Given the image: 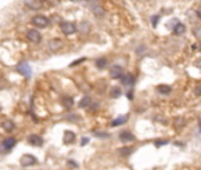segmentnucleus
I'll list each match as a JSON object with an SVG mask.
<instances>
[{
  "mask_svg": "<svg viewBox=\"0 0 201 170\" xmlns=\"http://www.w3.org/2000/svg\"><path fill=\"white\" fill-rule=\"evenodd\" d=\"M85 60H86V58H85V57H83V58H81V59H76V60H73V61L70 64V68H75V66H77V65H79V64L84 63Z\"/></svg>",
  "mask_w": 201,
  "mask_h": 170,
  "instance_id": "b1692460",
  "label": "nucleus"
},
{
  "mask_svg": "<svg viewBox=\"0 0 201 170\" xmlns=\"http://www.w3.org/2000/svg\"><path fill=\"white\" fill-rule=\"evenodd\" d=\"M167 144H168V141H166V139H157L155 142L156 147H162V145H167Z\"/></svg>",
  "mask_w": 201,
  "mask_h": 170,
  "instance_id": "bb28decb",
  "label": "nucleus"
},
{
  "mask_svg": "<svg viewBox=\"0 0 201 170\" xmlns=\"http://www.w3.org/2000/svg\"><path fill=\"white\" fill-rule=\"evenodd\" d=\"M173 29H174V33H175V34L180 36V34L185 33V31H186V26H185L183 24H181V23H176V25H175Z\"/></svg>",
  "mask_w": 201,
  "mask_h": 170,
  "instance_id": "2eb2a0df",
  "label": "nucleus"
},
{
  "mask_svg": "<svg viewBox=\"0 0 201 170\" xmlns=\"http://www.w3.org/2000/svg\"><path fill=\"white\" fill-rule=\"evenodd\" d=\"M72 3H81V1H84V0H70Z\"/></svg>",
  "mask_w": 201,
  "mask_h": 170,
  "instance_id": "f704fd0d",
  "label": "nucleus"
},
{
  "mask_svg": "<svg viewBox=\"0 0 201 170\" xmlns=\"http://www.w3.org/2000/svg\"><path fill=\"white\" fill-rule=\"evenodd\" d=\"M94 13H95L96 16H102V14H104V11H103V8H102V7L97 6V7H95V8H94Z\"/></svg>",
  "mask_w": 201,
  "mask_h": 170,
  "instance_id": "a878e982",
  "label": "nucleus"
},
{
  "mask_svg": "<svg viewBox=\"0 0 201 170\" xmlns=\"http://www.w3.org/2000/svg\"><path fill=\"white\" fill-rule=\"evenodd\" d=\"M26 38L29 39V42L33 43V44H38L42 42V34L39 31L37 30H30L27 33H26Z\"/></svg>",
  "mask_w": 201,
  "mask_h": 170,
  "instance_id": "0eeeda50",
  "label": "nucleus"
},
{
  "mask_svg": "<svg viewBox=\"0 0 201 170\" xmlns=\"http://www.w3.org/2000/svg\"><path fill=\"white\" fill-rule=\"evenodd\" d=\"M75 138H76V135H75V132L70 131V130L65 131V134H64V142L65 143H72L75 141Z\"/></svg>",
  "mask_w": 201,
  "mask_h": 170,
  "instance_id": "6ab92c4d",
  "label": "nucleus"
},
{
  "mask_svg": "<svg viewBox=\"0 0 201 170\" xmlns=\"http://www.w3.org/2000/svg\"><path fill=\"white\" fill-rule=\"evenodd\" d=\"M199 50L201 51V43H200V45H199Z\"/></svg>",
  "mask_w": 201,
  "mask_h": 170,
  "instance_id": "c9c22d12",
  "label": "nucleus"
},
{
  "mask_svg": "<svg viewBox=\"0 0 201 170\" xmlns=\"http://www.w3.org/2000/svg\"><path fill=\"white\" fill-rule=\"evenodd\" d=\"M127 97L129 99H133V91H128V94H127Z\"/></svg>",
  "mask_w": 201,
  "mask_h": 170,
  "instance_id": "473e14b6",
  "label": "nucleus"
},
{
  "mask_svg": "<svg viewBox=\"0 0 201 170\" xmlns=\"http://www.w3.org/2000/svg\"><path fill=\"white\" fill-rule=\"evenodd\" d=\"M196 14H198V17L201 19V7H199V8H198V11H196Z\"/></svg>",
  "mask_w": 201,
  "mask_h": 170,
  "instance_id": "72a5a7b5",
  "label": "nucleus"
},
{
  "mask_svg": "<svg viewBox=\"0 0 201 170\" xmlns=\"http://www.w3.org/2000/svg\"><path fill=\"white\" fill-rule=\"evenodd\" d=\"M24 4L32 11H39L44 6V0H24Z\"/></svg>",
  "mask_w": 201,
  "mask_h": 170,
  "instance_id": "39448f33",
  "label": "nucleus"
},
{
  "mask_svg": "<svg viewBox=\"0 0 201 170\" xmlns=\"http://www.w3.org/2000/svg\"><path fill=\"white\" fill-rule=\"evenodd\" d=\"M96 66L99 69V70H102V69H104L105 66H107V64H108V60H107V58H104V57H99V58H97L96 59Z\"/></svg>",
  "mask_w": 201,
  "mask_h": 170,
  "instance_id": "f3484780",
  "label": "nucleus"
},
{
  "mask_svg": "<svg viewBox=\"0 0 201 170\" xmlns=\"http://www.w3.org/2000/svg\"><path fill=\"white\" fill-rule=\"evenodd\" d=\"M157 23H159V16H154V17L152 18V24H153V26H156Z\"/></svg>",
  "mask_w": 201,
  "mask_h": 170,
  "instance_id": "7c9ffc66",
  "label": "nucleus"
},
{
  "mask_svg": "<svg viewBox=\"0 0 201 170\" xmlns=\"http://www.w3.org/2000/svg\"><path fill=\"white\" fill-rule=\"evenodd\" d=\"M90 105H91V98H90V97L85 96V97H83V98L79 100V108L85 109V108H89Z\"/></svg>",
  "mask_w": 201,
  "mask_h": 170,
  "instance_id": "a211bd4d",
  "label": "nucleus"
},
{
  "mask_svg": "<svg viewBox=\"0 0 201 170\" xmlns=\"http://www.w3.org/2000/svg\"><path fill=\"white\" fill-rule=\"evenodd\" d=\"M123 74V69L120 65H112L109 70V76L112 79H120Z\"/></svg>",
  "mask_w": 201,
  "mask_h": 170,
  "instance_id": "6e6552de",
  "label": "nucleus"
},
{
  "mask_svg": "<svg viewBox=\"0 0 201 170\" xmlns=\"http://www.w3.org/2000/svg\"><path fill=\"white\" fill-rule=\"evenodd\" d=\"M0 111H1V107H0Z\"/></svg>",
  "mask_w": 201,
  "mask_h": 170,
  "instance_id": "e433bc0d",
  "label": "nucleus"
},
{
  "mask_svg": "<svg viewBox=\"0 0 201 170\" xmlns=\"http://www.w3.org/2000/svg\"><path fill=\"white\" fill-rule=\"evenodd\" d=\"M194 94H195L196 96H201V84L198 85V86L194 89Z\"/></svg>",
  "mask_w": 201,
  "mask_h": 170,
  "instance_id": "c756f323",
  "label": "nucleus"
},
{
  "mask_svg": "<svg viewBox=\"0 0 201 170\" xmlns=\"http://www.w3.org/2000/svg\"><path fill=\"white\" fill-rule=\"evenodd\" d=\"M127 121H128V116H120L111 122V126H120V125L124 124Z\"/></svg>",
  "mask_w": 201,
  "mask_h": 170,
  "instance_id": "4468645a",
  "label": "nucleus"
},
{
  "mask_svg": "<svg viewBox=\"0 0 201 170\" xmlns=\"http://www.w3.org/2000/svg\"><path fill=\"white\" fill-rule=\"evenodd\" d=\"M62 104H63V105H64L66 109H71V108L73 107L75 102H73L72 97H70V96H64V97L62 98Z\"/></svg>",
  "mask_w": 201,
  "mask_h": 170,
  "instance_id": "ddd939ff",
  "label": "nucleus"
},
{
  "mask_svg": "<svg viewBox=\"0 0 201 170\" xmlns=\"http://www.w3.org/2000/svg\"><path fill=\"white\" fill-rule=\"evenodd\" d=\"M1 128L5 130V131L11 132L12 130L14 129V123L12 122V121H5V122H3V123H1Z\"/></svg>",
  "mask_w": 201,
  "mask_h": 170,
  "instance_id": "dca6fc26",
  "label": "nucleus"
},
{
  "mask_svg": "<svg viewBox=\"0 0 201 170\" xmlns=\"http://www.w3.org/2000/svg\"><path fill=\"white\" fill-rule=\"evenodd\" d=\"M62 46H63V42L59 40V39H52V40H50L47 43V47L51 50V51H57Z\"/></svg>",
  "mask_w": 201,
  "mask_h": 170,
  "instance_id": "9b49d317",
  "label": "nucleus"
},
{
  "mask_svg": "<svg viewBox=\"0 0 201 170\" xmlns=\"http://www.w3.org/2000/svg\"><path fill=\"white\" fill-rule=\"evenodd\" d=\"M17 144V139L14 137H7L3 141V143L0 144V152H8L13 149Z\"/></svg>",
  "mask_w": 201,
  "mask_h": 170,
  "instance_id": "7ed1b4c3",
  "label": "nucleus"
},
{
  "mask_svg": "<svg viewBox=\"0 0 201 170\" xmlns=\"http://www.w3.org/2000/svg\"><path fill=\"white\" fill-rule=\"evenodd\" d=\"M120 139L124 143H128V142H133L135 139V136L130 131H122L120 134Z\"/></svg>",
  "mask_w": 201,
  "mask_h": 170,
  "instance_id": "f8f14e48",
  "label": "nucleus"
},
{
  "mask_svg": "<svg viewBox=\"0 0 201 170\" xmlns=\"http://www.w3.org/2000/svg\"><path fill=\"white\" fill-rule=\"evenodd\" d=\"M118 151H120V154H121L122 156H129V155L131 154L133 149L129 148V147H124V148H121Z\"/></svg>",
  "mask_w": 201,
  "mask_h": 170,
  "instance_id": "5701e85b",
  "label": "nucleus"
},
{
  "mask_svg": "<svg viewBox=\"0 0 201 170\" xmlns=\"http://www.w3.org/2000/svg\"><path fill=\"white\" fill-rule=\"evenodd\" d=\"M31 24L36 27H39V29H44L50 24V19L43 14H37L34 16L32 19H31Z\"/></svg>",
  "mask_w": 201,
  "mask_h": 170,
  "instance_id": "f257e3e1",
  "label": "nucleus"
},
{
  "mask_svg": "<svg viewBox=\"0 0 201 170\" xmlns=\"http://www.w3.org/2000/svg\"><path fill=\"white\" fill-rule=\"evenodd\" d=\"M27 142L33 147H42L44 144V139L39 135H30L27 138Z\"/></svg>",
  "mask_w": 201,
  "mask_h": 170,
  "instance_id": "1a4fd4ad",
  "label": "nucleus"
},
{
  "mask_svg": "<svg viewBox=\"0 0 201 170\" xmlns=\"http://www.w3.org/2000/svg\"><path fill=\"white\" fill-rule=\"evenodd\" d=\"M89 141H90V138H89V137H83V138H82V141H81V145H82V147H84L85 144H88V143H89Z\"/></svg>",
  "mask_w": 201,
  "mask_h": 170,
  "instance_id": "c85d7f7f",
  "label": "nucleus"
},
{
  "mask_svg": "<svg viewBox=\"0 0 201 170\" xmlns=\"http://www.w3.org/2000/svg\"><path fill=\"white\" fill-rule=\"evenodd\" d=\"M20 164H21V167H25V168H26V167H32V165L37 164V158L34 157V156L29 155V154L23 155L20 157Z\"/></svg>",
  "mask_w": 201,
  "mask_h": 170,
  "instance_id": "423d86ee",
  "label": "nucleus"
},
{
  "mask_svg": "<svg viewBox=\"0 0 201 170\" xmlns=\"http://www.w3.org/2000/svg\"><path fill=\"white\" fill-rule=\"evenodd\" d=\"M194 34H195L196 38L201 39V27H200V26H199V27H195L194 29Z\"/></svg>",
  "mask_w": 201,
  "mask_h": 170,
  "instance_id": "cd10ccee",
  "label": "nucleus"
},
{
  "mask_svg": "<svg viewBox=\"0 0 201 170\" xmlns=\"http://www.w3.org/2000/svg\"><path fill=\"white\" fill-rule=\"evenodd\" d=\"M157 91L160 94H162V95H167V94H169L172 91V89L168 85H159L157 86Z\"/></svg>",
  "mask_w": 201,
  "mask_h": 170,
  "instance_id": "aec40b11",
  "label": "nucleus"
},
{
  "mask_svg": "<svg viewBox=\"0 0 201 170\" xmlns=\"http://www.w3.org/2000/svg\"><path fill=\"white\" fill-rule=\"evenodd\" d=\"M121 82L124 86H133L134 83H135V77L131 74V73H125V74H122L121 77Z\"/></svg>",
  "mask_w": 201,
  "mask_h": 170,
  "instance_id": "9d476101",
  "label": "nucleus"
},
{
  "mask_svg": "<svg viewBox=\"0 0 201 170\" xmlns=\"http://www.w3.org/2000/svg\"><path fill=\"white\" fill-rule=\"evenodd\" d=\"M68 163H69L70 165H72V167H75V168H78V164H77L76 162H73V160H70V161H68Z\"/></svg>",
  "mask_w": 201,
  "mask_h": 170,
  "instance_id": "2f4dec72",
  "label": "nucleus"
},
{
  "mask_svg": "<svg viewBox=\"0 0 201 170\" xmlns=\"http://www.w3.org/2000/svg\"><path fill=\"white\" fill-rule=\"evenodd\" d=\"M94 135H95L96 137H99V138H108V137H110V135H109V134L103 132V131H95V132H94Z\"/></svg>",
  "mask_w": 201,
  "mask_h": 170,
  "instance_id": "393cba45",
  "label": "nucleus"
},
{
  "mask_svg": "<svg viewBox=\"0 0 201 170\" xmlns=\"http://www.w3.org/2000/svg\"><path fill=\"white\" fill-rule=\"evenodd\" d=\"M59 27L65 36H71L73 33H76V31H77V26L71 21H62Z\"/></svg>",
  "mask_w": 201,
  "mask_h": 170,
  "instance_id": "f03ea898",
  "label": "nucleus"
},
{
  "mask_svg": "<svg viewBox=\"0 0 201 170\" xmlns=\"http://www.w3.org/2000/svg\"><path fill=\"white\" fill-rule=\"evenodd\" d=\"M89 27H90L89 23H86V21H83V23H82V24L79 25L78 30H79L81 32H83V33H86V32H89Z\"/></svg>",
  "mask_w": 201,
  "mask_h": 170,
  "instance_id": "4be33fe9",
  "label": "nucleus"
},
{
  "mask_svg": "<svg viewBox=\"0 0 201 170\" xmlns=\"http://www.w3.org/2000/svg\"><path fill=\"white\" fill-rule=\"evenodd\" d=\"M121 95H122V91H121V89H120L118 86L112 87L111 91H110V96H111L112 98H118Z\"/></svg>",
  "mask_w": 201,
  "mask_h": 170,
  "instance_id": "412c9836",
  "label": "nucleus"
},
{
  "mask_svg": "<svg viewBox=\"0 0 201 170\" xmlns=\"http://www.w3.org/2000/svg\"><path fill=\"white\" fill-rule=\"evenodd\" d=\"M17 70L25 77V78H27V79H30V78L32 77V69L30 66V64L26 63V61H21L18 64V66H17Z\"/></svg>",
  "mask_w": 201,
  "mask_h": 170,
  "instance_id": "20e7f679",
  "label": "nucleus"
}]
</instances>
